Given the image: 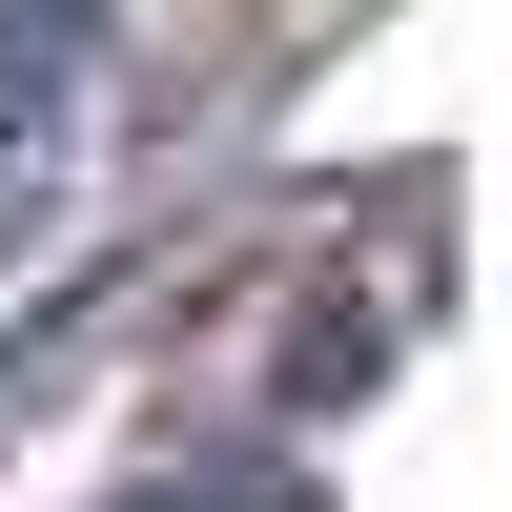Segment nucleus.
Instances as JSON below:
<instances>
[{"label":"nucleus","mask_w":512,"mask_h":512,"mask_svg":"<svg viewBox=\"0 0 512 512\" xmlns=\"http://www.w3.org/2000/svg\"><path fill=\"white\" fill-rule=\"evenodd\" d=\"M103 82V0H21L0 21V103H82Z\"/></svg>","instance_id":"nucleus-1"}]
</instances>
